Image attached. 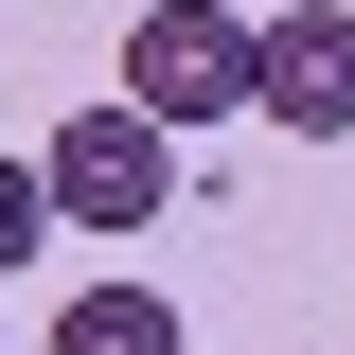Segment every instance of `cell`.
Returning a JSON list of instances; mask_svg holds the SVG:
<instances>
[{
	"label": "cell",
	"instance_id": "3957f363",
	"mask_svg": "<svg viewBox=\"0 0 355 355\" xmlns=\"http://www.w3.org/2000/svg\"><path fill=\"white\" fill-rule=\"evenodd\" d=\"M249 107L284 142H355V0H284L249 18Z\"/></svg>",
	"mask_w": 355,
	"mask_h": 355
},
{
	"label": "cell",
	"instance_id": "7a4b0ae2",
	"mask_svg": "<svg viewBox=\"0 0 355 355\" xmlns=\"http://www.w3.org/2000/svg\"><path fill=\"white\" fill-rule=\"evenodd\" d=\"M125 107L142 125H231V107H249V18H231V0H142Z\"/></svg>",
	"mask_w": 355,
	"mask_h": 355
},
{
	"label": "cell",
	"instance_id": "277c9868",
	"mask_svg": "<svg viewBox=\"0 0 355 355\" xmlns=\"http://www.w3.org/2000/svg\"><path fill=\"white\" fill-rule=\"evenodd\" d=\"M53 355H196V338H178V302H160V284H89V302L53 320Z\"/></svg>",
	"mask_w": 355,
	"mask_h": 355
},
{
	"label": "cell",
	"instance_id": "6da1fadb",
	"mask_svg": "<svg viewBox=\"0 0 355 355\" xmlns=\"http://www.w3.org/2000/svg\"><path fill=\"white\" fill-rule=\"evenodd\" d=\"M53 231H160L178 214V125H142L125 89H107V107H71V125H53Z\"/></svg>",
	"mask_w": 355,
	"mask_h": 355
},
{
	"label": "cell",
	"instance_id": "5b68a950",
	"mask_svg": "<svg viewBox=\"0 0 355 355\" xmlns=\"http://www.w3.org/2000/svg\"><path fill=\"white\" fill-rule=\"evenodd\" d=\"M36 249H53V178H36V160H0V284H18Z\"/></svg>",
	"mask_w": 355,
	"mask_h": 355
}]
</instances>
